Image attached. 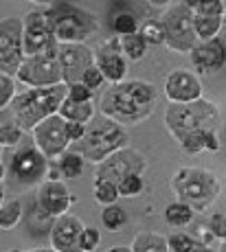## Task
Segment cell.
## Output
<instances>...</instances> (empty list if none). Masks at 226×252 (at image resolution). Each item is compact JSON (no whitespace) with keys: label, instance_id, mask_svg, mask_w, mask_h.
I'll list each match as a JSON object with an SVG mask.
<instances>
[{"label":"cell","instance_id":"obj_1","mask_svg":"<svg viewBox=\"0 0 226 252\" xmlns=\"http://www.w3.org/2000/svg\"><path fill=\"white\" fill-rule=\"evenodd\" d=\"M158 103V92L152 84L141 79L114 84L103 92L99 110L103 116L117 121L119 125H136L150 119Z\"/></svg>","mask_w":226,"mask_h":252},{"label":"cell","instance_id":"obj_2","mask_svg":"<svg viewBox=\"0 0 226 252\" xmlns=\"http://www.w3.org/2000/svg\"><path fill=\"white\" fill-rule=\"evenodd\" d=\"M68 96V86H53V88H27L18 92L11 103L13 121L22 132H33L42 121L60 112L64 99Z\"/></svg>","mask_w":226,"mask_h":252},{"label":"cell","instance_id":"obj_3","mask_svg":"<svg viewBox=\"0 0 226 252\" xmlns=\"http://www.w3.org/2000/svg\"><path fill=\"white\" fill-rule=\"evenodd\" d=\"M218 123H220L218 108L206 99H200L195 103H187V105L169 103L165 110V125L169 129L171 138H176L178 143L189 136L218 132Z\"/></svg>","mask_w":226,"mask_h":252},{"label":"cell","instance_id":"obj_4","mask_svg":"<svg viewBox=\"0 0 226 252\" xmlns=\"http://www.w3.org/2000/svg\"><path fill=\"white\" fill-rule=\"evenodd\" d=\"M171 191L176 202L191 206L195 211H206L218 200L222 184L213 171L204 167H180L171 176Z\"/></svg>","mask_w":226,"mask_h":252},{"label":"cell","instance_id":"obj_5","mask_svg":"<svg viewBox=\"0 0 226 252\" xmlns=\"http://www.w3.org/2000/svg\"><path fill=\"white\" fill-rule=\"evenodd\" d=\"M51 22V31L57 44H86L99 29L97 18L90 11L70 2H53L44 9Z\"/></svg>","mask_w":226,"mask_h":252},{"label":"cell","instance_id":"obj_6","mask_svg":"<svg viewBox=\"0 0 226 252\" xmlns=\"http://www.w3.org/2000/svg\"><path fill=\"white\" fill-rule=\"evenodd\" d=\"M81 156L86 162L101 164L105 158H110L112 154H117L119 149L128 147V136L123 125H119L117 121L108 119V116H95L86 127V136L81 140Z\"/></svg>","mask_w":226,"mask_h":252},{"label":"cell","instance_id":"obj_7","mask_svg":"<svg viewBox=\"0 0 226 252\" xmlns=\"http://www.w3.org/2000/svg\"><path fill=\"white\" fill-rule=\"evenodd\" d=\"M161 22L167 33V48L176 53H194V48L200 44L198 35H195V24H194V11L189 9L187 0L182 2H171L162 11Z\"/></svg>","mask_w":226,"mask_h":252},{"label":"cell","instance_id":"obj_8","mask_svg":"<svg viewBox=\"0 0 226 252\" xmlns=\"http://www.w3.org/2000/svg\"><path fill=\"white\" fill-rule=\"evenodd\" d=\"M57 40L51 31V22L44 9H31L22 18V48L25 57L57 53Z\"/></svg>","mask_w":226,"mask_h":252},{"label":"cell","instance_id":"obj_9","mask_svg":"<svg viewBox=\"0 0 226 252\" xmlns=\"http://www.w3.org/2000/svg\"><path fill=\"white\" fill-rule=\"evenodd\" d=\"M16 81L25 84L27 88H53L64 84L62 66L57 62V53L51 55L25 57L20 70L16 72Z\"/></svg>","mask_w":226,"mask_h":252},{"label":"cell","instance_id":"obj_10","mask_svg":"<svg viewBox=\"0 0 226 252\" xmlns=\"http://www.w3.org/2000/svg\"><path fill=\"white\" fill-rule=\"evenodd\" d=\"M31 136H33V147L49 162L60 160L70 147V138H68V132H66V121L60 114L42 121L31 132Z\"/></svg>","mask_w":226,"mask_h":252},{"label":"cell","instance_id":"obj_11","mask_svg":"<svg viewBox=\"0 0 226 252\" xmlns=\"http://www.w3.org/2000/svg\"><path fill=\"white\" fill-rule=\"evenodd\" d=\"M147 169V158L138 149L123 147L110 158H105L101 164H97L95 180H108L119 184L128 176H143Z\"/></svg>","mask_w":226,"mask_h":252},{"label":"cell","instance_id":"obj_12","mask_svg":"<svg viewBox=\"0 0 226 252\" xmlns=\"http://www.w3.org/2000/svg\"><path fill=\"white\" fill-rule=\"evenodd\" d=\"M22 62H25L22 18L7 16L0 20V72L16 77Z\"/></svg>","mask_w":226,"mask_h":252},{"label":"cell","instance_id":"obj_13","mask_svg":"<svg viewBox=\"0 0 226 252\" xmlns=\"http://www.w3.org/2000/svg\"><path fill=\"white\" fill-rule=\"evenodd\" d=\"M57 62L62 66L64 86L81 84L86 70L95 66V51L86 44H62L57 46Z\"/></svg>","mask_w":226,"mask_h":252},{"label":"cell","instance_id":"obj_14","mask_svg":"<svg viewBox=\"0 0 226 252\" xmlns=\"http://www.w3.org/2000/svg\"><path fill=\"white\" fill-rule=\"evenodd\" d=\"M95 66L101 70L103 79L112 86L126 81L129 66L121 51V37H110L95 51Z\"/></svg>","mask_w":226,"mask_h":252},{"label":"cell","instance_id":"obj_15","mask_svg":"<svg viewBox=\"0 0 226 252\" xmlns=\"http://www.w3.org/2000/svg\"><path fill=\"white\" fill-rule=\"evenodd\" d=\"M9 169H11L13 180L31 187V184H42L49 171V160L35 147H22L20 152L13 154Z\"/></svg>","mask_w":226,"mask_h":252},{"label":"cell","instance_id":"obj_16","mask_svg":"<svg viewBox=\"0 0 226 252\" xmlns=\"http://www.w3.org/2000/svg\"><path fill=\"white\" fill-rule=\"evenodd\" d=\"M202 92H204L202 81L191 70L176 68L165 77V96L174 105L195 103V101L202 99Z\"/></svg>","mask_w":226,"mask_h":252},{"label":"cell","instance_id":"obj_17","mask_svg":"<svg viewBox=\"0 0 226 252\" xmlns=\"http://www.w3.org/2000/svg\"><path fill=\"white\" fill-rule=\"evenodd\" d=\"M75 195L68 191L64 182L60 180H46L37 187V202L35 204L42 208L44 213H49L53 220L62 215H68V208L73 206Z\"/></svg>","mask_w":226,"mask_h":252},{"label":"cell","instance_id":"obj_18","mask_svg":"<svg viewBox=\"0 0 226 252\" xmlns=\"http://www.w3.org/2000/svg\"><path fill=\"white\" fill-rule=\"evenodd\" d=\"M84 221L77 215H62L55 220L49 232L51 248L55 252H81L79 250V237L84 232Z\"/></svg>","mask_w":226,"mask_h":252},{"label":"cell","instance_id":"obj_19","mask_svg":"<svg viewBox=\"0 0 226 252\" xmlns=\"http://www.w3.org/2000/svg\"><path fill=\"white\" fill-rule=\"evenodd\" d=\"M191 64H194V68L202 72V75H213V72H218L220 68H224L226 53H224V46L220 44L218 37L211 42H200V44L194 48V53H191Z\"/></svg>","mask_w":226,"mask_h":252},{"label":"cell","instance_id":"obj_20","mask_svg":"<svg viewBox=\"0 0 226 252\" xmlns=\"http://www.w3.org/2000/svg\"><path fill=\"white\" fill-rule=\"evenodd\" d=\"M57 114H60L66 123L88 125L90 121L95 119V103H93V101H84V103H79V101H73V99H68V96H66Z\"/></svg>","mask_w":226,"mask_h":252},{"label":"cell","instance_id":"obj_21","mask_svg":"<svg viewBox=\"0 0 226 252\" xmlns=\"http://www.w3.org/2000/svg\"><path fill=\"white\" fill-rule=\"evenodd\" d=\"M132 252H169V239L167 235L156 230H143L134 237Z\"/></svg>","mask_w":226,"mask_h":252},{"label":"cell","instance_id":"obj_22","mask_svg":"<svg viewBox=\"0 0 226 252\" xmlns=\"http://www.w3.org/2000/svg\"><path fill=\"white\" fill-rule=\"evenodd\" d=\"M224 16H194L195 24V35L200 42H211L220 35Z\"/></svg>","mask_w":226,"mask_h":252},{"label":"cell","instance_id":"obj_23","mask_svg":"<svg viewBox=\"0 0 226 252\" xmlns=\"http://www.w3.org/2000/svg\"><path fill=\"white\" fill-rule=\"evenodd\" d=\"M165 221L174 228H185L194 221V208L182 204V202H171L165 208Z\"/></svg>","mask_w":226,"mask_h":252},{"label":"cell","instance_id":"obj_24","mask_svg":"<svg viewBox=\"0 0 226 252\" xmlns=\"http://www.w3.org/2000/svg\"><path fill=\"white\" fill-rule=\"evenodd\" d=\"M22 202L20 200H4L0 206V230H13L22 221Z\"/></svg>","mask_w":226,"mask_h":252},{"label":"cell","instance_id":"obj_25","mask_svg":"<svg viewBox=\"0 0 226 252\" xmlns=\"http://www.w3.org/2000/svg\"><path fill=\"white\" fill-rule=\"evenodd\" d=\"M57 169H60V173L64 178L75 180V178H79L81 173H84L86 160H84V156H81L79 152H66L64 156L57 160Z\"/></svg>","mask_w":226,"mask_h":252},{"label":"cell","instance_id":"obj_26","mask_svg":"<svg viewBox=\"0 0 226 252\" xmlns=\"http://www.w3.org/2000/svg\"><path fill=\"white\" fill-rule=\"evenodd\" d=\"M138 33L143 35V40L147 42V46H165L167 44V33L162 27L161 18H150L141 24Z\"/></svg>","mask_w":226,"mask_h":252},{"label":"cell","instance_id":"obj_27","mask_svg":"<svg viewBox=\"0 0 226 252\" xmlns=\"http://www.w3.org/2000/svg\"><path fill=\"white\" fill-rule=\"evenodd\" d=\"M147 42L143 40L141 33H134V35H126L121 37V51L126 55L128 62H138L147 55Z\"/></svg>","mask_w":226,"mask_h":252},{"label":"cell","instance_id":"obj_28","mask_svg":"<svg viewBox=\"0 0 226 252\" xmlns=\"http://www.w3.org/2000/svg\"><path fill=\"white\" fill-rule=\"evenodd\" d=\"M101 221H103V226H105V228H108L110 232H117V230H121L123 226H126L128 213H126V208L119 206V204L105 206L103 211H101Z\"/></svg>","mask_w":226,"mask_h":252},{"label":"cell","instance_id":"obj_29","mask_svg":"<svg viewBox=\"0 0 226 252\" xmlns=\"http://www.w3.org/2000/svg\"><path fill=\"white\" fill-rule=\"evenodd\" d=\"M119 187L114 182H108V180H95V200L99 202L101 206H112L117 204L119 200Z\"/></svg>","mask_w":226,"mask_h":252},{"label":"cell","instance_id":"obj_30","mask_svg":"<svg viewBox=\"0 0 226 252\" xmlns=\"http://www.w3.org/2000/svg\"><path fill=\"white\" fill-rule=\"evenodd\" d=\"M53 224H55V220H53L49 213H44L37 204L33 206L31 215H29V230L35 232V235H44V232L49 235Z\"/></svg>","mask_w":226,"mask_h":252},{"label":"cell","instance_id":"obj_31","mask_svg":"<svg viewBox=\"0 0 226 252\" xmlns=\"http://www.w3.org/2000/svg\"><path fill=\"white\" fill-rule=\"evenodd\" d=\"M194 16H224V0H187Z\"/></svg>","mask_w":226,"mask_h":252},{"label":"cell","instance_id":"obj_32","mask_svg":"<svg viewBox=\"0 0 226 252\" xmlns=\"http://www.w3.org/2000/svg\"><path fill=\"white\" fill-rule=\"evenodd\" d=\"M138 20L132 16V13H117L112 20V31L117 33V37H126V35H134V33H138Z\"/></svg>","mask_w":226,"mask_h":252},{"label":"cell","instance_id":"obj_33","mask_svg":"<svg viewBox=\"0 0 226 252\" xmlns=\"http://www.w3.org/2000/svg\"><path fill=\"white\" fill-rule=\"evenodd\" d=\"M16 84H18L16 77L0 72V112H2L4 108H11L13 99H16V94H18Z\"/></svg>","mask_w":226,"mask_h":252},{"label":"cell","instance_id":"obj_34","mask_svg":"<svg viewBox=\"0 0 226 252\" xmlns=\"http://www.w3.org/2000/svg\"><path fill=\"white\" fill-rule=\"evenodd\" d=\"M22 140V129L16 123H0V147L11 149Z\"/></svg>","mask_w":226,"mask_h":252},{"label":"cell","instance_id":"obj_35","mask_svg":"<svg viewBox=\"0 0 226 252\" xmlns=\"http://www.w3.org/2000/svg\"><path fill=\"white\" fill-rule=\"evenodd\" d=\"M117 187H119V195L121 197H136L143 193L145 182H143V176H128L126 180H121Z\"/></svg>","mask_w":226,"mask_h":252},{"label":"cell","instance_id":"obj_36","mask_svg":"<svg viewBox=\"0 0 226 252\" xmlns=\"http://www.w3.org/2000/svg\"><path fill=\"white\" fill-rule=\"evenodd\" d=\"M101 244V232L97 228H93V226H86L84 232H81L79 237V250L81 252H95L99 248Z\"/></svg>","mask_w":226,"mask_h":252},{"label":"cell","instance_id":"obj_37","mask_svg":"<svg viewBox=\"0 0 226 252\" xmlns=\"http://www.w3.org/2000/svg\"><path fill=\"white\" fill-rule=\"evenodd\" d=\"M206 226L211 228V232H213L215 239L226 241V215H222V213H213Z\"/></svg>","mask_w":226,"mask_h":252},{"label":"cell","instance_id":"obj_38","mask_svg":"<svg viewBox=\"0 0 226 252\" xmlns=\"http://www.w3.org/2000/svg\"><path fill=\"white\" fill-rule=\"evenodd\" d=\"M103 75H101V70L97 68V66H93V68H88L86 70V75L81 77V84L86 86L90 92H95V90H99L101 86H103Z\"/></svg>","mask_w":226,"mask_h":252},{"label":"cell","instance_id":"obj_39","mask_svg":"<svg viewBox=\"0 0 226 252\" xmlns=\"http://www.w3.org/2000/svg\"><path fill=\"white\" fill-rule=\"evenodd\" d=\"M68 99L79 101V103H84V101H93V92L86 88L84 84H77V86H70L68 88Z\"/></svg>","mask_w":226,"mask_h":252},{"label":"cell","instance_id":"obj_40","mask_svg":"<svg viewBox=\"0 0 226 252\" xmlns=\"http://www.w3.org/2000/svg\"><path fill=\"white\" fill-rule=\"evenodd\" d=\"M86 127L88 125H81V123H66V132H68L70 143H81L86 136Z\"/></svg>","mask_w":226,"mask_h":252},{"label":"cell","instance_id":"obj_41","mask_svg":"<svg viewBox=\"0 0 226 252\" xmlns=\"http://www.w3.org/2000/svg\"><path fill=\"white\" fill-rule=\"evenodd\" d=\"M220 44L224 46V53H226V13H224V20H222V29H220V35H218Z\"/></svg>","mask_w":226,"mask_h":252},{"label":"cell","instance_id":"obj_42","mask_svg":"<svg viewBox=\"0 0 226 252\" xmlns=\"http://www.w3.org/2000/svg\"><path fill=\"white\" fill-rule=\"evenodd\" d=\"M185 252H213V250H211V248H209V246H202V244H195V246H194V248H191V250H185Z\"/></svg>","mask_w":226,"mask_h":252},{"label":"cell","instance_id":"obj_43","mask_svg":"<svg viewBox=\"0 0 226 252\" xmlns=\"http://www.w3.org/2000/svg\"><path fill=\"white\" fill-rule=\"evenodd\" d=\"M105 252H132L129 246H112V248H108Z\"/></svg>","mask_w":226,"mask_h":252},{"label":"cell","instance_id":"obj_44","mask_svg":"<svg viewBox=\"0 0 226 252\" xmlns=\"http://www.w3.org/2000/svg\"><path fill=\"white\" fill-rule=\"evenodd\" d=\"M4 176H7V167H4L2 160H0V182L4 180Z\"/></svg>","mask_w":226,"mask_h":252},{"label":"cell","instance_id":"obj_45","mask_svg":"<svg viewBox=\"0 0 226 252\" xmlns=\"http://www.w3.org/2000/svg\"><path fill=\"white\" fill-rule=\"evenodd\" d=\"M4 204V184L0 182V206Z\"/></svg>","mask_w":226,"mask_h":252},{"label":"cell","instance_id":"obj_46","mask_svg":"<svg viewBox=\"0 0 226 252\" xmlns=\"http://www.w3.org/2000/svg\"><path fill=\"white\" fill-rule=\"evenodd\" d=\"M31 252H55L53 248H33Z\"/></svg>","mask_w":226,"mask_h":252},{"label":"cell","instance_id":"obj_47","mask_svg":"<svg viewBox=\"0 0 226 252\" xmlns=\"http://www.w3.org/2000/svg\"><path fill=\"white\" fill-rule=\"evenodd\" d=\"M220 252H226V241H222V246H220Z\"/></svg>","mask_w":226,"mask_h":252},{"label":"cell","instance_id":"obj_48","mask_svg":"<svg viewBox=\"0 0 226 252\" xmlns=\"http://www.w3.org/2000/svg\"><path fill=\"white\" fill-rule=\"evenodd\" d=\"M224 13H226V0H224Z\"/></svg>","mask_w":226,"mask_h":252}]
</instances>
